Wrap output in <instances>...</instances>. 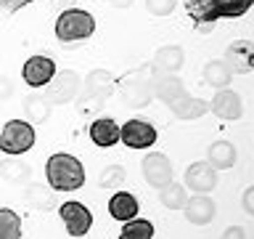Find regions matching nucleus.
<instances>
[{
  "mask_svg": "<svg viewBox=\"0 0 254 239\" xmlns=\"http://www.w3.org/2000/svg\"><path fill=\"white\" fill-rule=\"evenodd\" d=\"M254 0H186V11L201 29L214 27L220 19H236L252 8Z\"/></svg>",
  "mask_w": 254,
  "mask_h": 239,
  "instance_id": "obj_1",
  "label": "nucleus"
},
{
  "mask_svg": "<svg viewBox=\"0 0 254 239\" xmlns=\"http://www.w3.org/2000/svg\"><path fill=\"white\" fill-rule=\"evenodd\" d=\"M45 178L53 191H77L85 186V167L77 157L59 151V154L48 157Z\"/></svg>",
  "mask_w": 254,
  "mask_h": 239,
  "instance_id": "obj_2",
  "label": "nucleus"
},
{
  "mask_svg": "<svg viewBox=\"0 0 254 239\" xmlns=\"http://www.w3.org/2000/svg\"><path fill=\"white\" fill-rule=\"evenodd\" d=\"M95 32V19L82 8H66L56 19V37L64 45H77Z\"/></svg>",
  "mask_w": 254,
  "mask_h": 239,
  "instance_id": "obj_3",
  "label": "nucleus"
},
{
  "mask_svg": "<svg viewBox=\"0 0 254 239\" xmlns=\"http://www.w3.org/2000/svg\"><path fill=\"white\" fill-rule=\"evenodd\" d=\"M35 127L27 120H8L0 130V151L8 157H21L35 146Z\"/></svg>",
  "mask_w": 254,
  "mask_h": 239,
  "instance_id": "obj_4",
  "label": "nucleus"
},
{
  "mask_svg": "<svg viewBox=\"0 0 254 239\" xmlns=\"http://www.w3.org/2000/svg\"><path fill=\"white\" fill-rule=\"evenodd\" d=\"M79 88H82V80H79L77 72H71V69L56 72L53 80L45 85V99L51 104H69L77 99Z\"/></svg>",
  "mask_w": 254,
  "mask_h": 239,
  "instance_id": "obj_5",
  "label": "nucleus"
},
{
  "mask_svg": "<svg viewBox=\"0 0 254 239\" xmlns=\"http://www.w3.org/2000/svg\"><path fill=\"white\" fill-rule=\"evenodd\" d=\"M59 215H61L64 226H66L69 237H85L93 226V213L82 202H77V199H69V202L59 205Z\"/></svg>",
  "mask_w": 254,
  "mask_h": 239,
  "instance_id": "obj_6",
  "label": "nucleus"
},
{
  "mask_svg": "<svg viewBox=\"0 0 254 239\" xmlns=\"http://www.w3.org/2000/svg\"><path fill=\"white\" fill-rule=\"evenodd\" d=\"M119 141L127 149H151L156 143V127L146 120H127L119 125Z\"/></svg>",
  "mask_w": 254,
  "mask_h": 239,
  "instance_id": "obj_7",
  "label": "nucleus"
},
{
  "mask_svg": "<svg viewBox=\"0 0 254 239\" xmlns=\"http://www.w3.org/2000/svg\"><path fill=\"white\" fill-rule=\"evenodd\" d=\"M140 170H143V178L148 181V186L154 189H164L172 181V162L162 151H148L140 162Z\"/></svg>",
  "mask_w": 254,
  "mask_h": 239,
  "instance_id": "obj_8",
  "label": "nucleus"
},
{
  "mask_svg": "<svg viewBox=\"0 0 254 239\" xmlns=\"http://www.w3.org/2000/svg\"><path fill=\"white\" fill-rule=\"evenodd\" d=\"M122 99H125L127 107H135V109H143L151 104L154 93H151V80L146 77V69H138L135 75H130L125 80Z\"/></svg>",
  "mask_w": 254,
  "mask_h": 239,
  "instance_id": "obj_9",
  "label": "nucleus"
},
{
  "mask_svg": "<svg viewBox=\"0 0 254 239\" xmlns=\"http://www.w3.org/2000/svg\"><path fill=\"white\" fill-rule=\"evenodd\" d=\"M53 75H56V61L51 56H32V59H27V64H24V69H21V77L29 88L48 85L53 80Z\"/></svg>",
  "mask_w": 254,
  "mask_h": 239,
  "instance_id": "obj_10",
  "label": "nucleus"
},
{
  "mask_svg": "<svg viewBox=\"0 0 254 239\" xmlns=\"http://www.w3.org/2000/svg\"><path fill=\"white\" fill-rule=\"evenodd\" d=\"M222 61L230 69V75H249L254 72V45L249 40H238V43L228 45Z\"/></svg>",
  "mask_w": 254,
  "mask_h": 239,
  "instance_id": "obj_11",
  "label": "nucleus"
},
{
  "mask_svg": "<svg viewBox=\"0 0 254 239\" xmlns=\"http://www.w3.org/2000/svg\"><path fill=\"white\" fill-rule=\"evenodd\" d=\"M186 186L196 194H209L217 186V170L209 162H190L186 170Z\"/></svg>",
  "mask_w": 254,
  "mask_h": 239,
  "instance_id": "obj_12",
  "label": "nucleus"
},
{
  "mask_svg": "<svg viewBox=\"0 0 254 239\" xmlns=\"http://www.w3.org/2000/svg\"><path fill=\"white\" fill-rule=\"evenodd\" d=\"M183 215H186V221L193 223V226H206V223H212L214 215H217V205H214V199L209 194H196L183 205Z\"/></svg>",
  "mask_w": 254,
  "mask_h": 239,
  "instance_id": "obj_13",
  "label": "nucleus"
},
{
  "mask_svg": "<svg viewBox=\"0 0 254 239\" xmlns=\"http://www.w3.org/2000/svg\"><path fill=\"white\" fill-rule=\"evenodd\" d=\"M151 93L156 96L162 104H175L180 96H186V85L178 75H164V72H154L151 77Z\"/></svg>",
  "mask_w": 254,
  "mask_h": 239,
  "instance_id": "obj_14",
  "label": "nucleus"
},
{
  "mask_svg": "<svg viewBox=\"0 0 254 239\" xmlns=\"http://www.w3.org/2000/svg\"><path fill=\"white\" fill-rule=\"evenodd\" d=\"M209 112L217 115L220 120H238L244 115V101L236 91H228V88H220L214 93V99L209 101Z\"/></svg>",
  "mask_w": 254,
  "mask_h": 239,
  "instance_id": "obj_15",
  "label": "nucleus"
},
{
  "mask_svg": "<svg viewBox=\"0 0 254 239\" xmlns=\"http://www.w3.org/2000/svg\"><path fill=\"white\" fill-rule=\"evenodd\" d=\"M87 133H90V141L101 149H109V146H114V143H119V125L111 117L93 120V125L87 127Z\"/></svg>",
  "mask_w": 254,
  "mask_h": 239,
  "instance_id": "obj_16",
  "label": "nucleus"
},
{
  "mask_svg": "<svg viewBox=\"0 0 254 239\" xmlns=\"http://www.w3.org/2000/svg\"><path fill=\"white\" fill-rule=\"evenodd\" d=\"M186 64V53L180 45H164L154 53V72H164V75H178V69Z\"/></svg>",
  "mask_w": 254,
  "mask_h": 239,
  "instance_id": "obj_17",
  "label": "nucleus"
},
{
  "mask_svg": "<svg viewBox=\"0 0 254 239\" xmlns=\"http://www.w3.org/2000/svg\"><path fill=\"white\" fill-rule=\"evenodd\" d=\"M82 88H85V93H90V96L109 99V96L117 91V80H114V75H111V72H106V69H93L90 75L85 77Z\"/></svg>",
  "mask_w": 254,
  "mask_h": 239,
  "instance_id": "obj_18",
  "label": "nucleus"
},
{
  "mask_svg": "<svg viewBox=\"0 0 254 239\" xmlns=\"http://www.w3.org/2000/svg\"><path fill=\"white\" fill-rule=\"evenodd\" d=\"M170 109H172V115L178 120H198V117H204L206 112H209V101L186 93V96H180L175 104H170Z\"/></svg>",
  "mask_w": 254,
  "mask_h": 239,
  "instance_id": "obj_19",
  "label": "nucleus"
},
{
  "mask_svg": "<svg viewBox=\"0 0 254 239\" xmlns=\"http://www.w3.org/2000/svg\"><path fill=\"white\" fill-rule=\"evenodd\" d=\"M206 162H209L214 170H230L238 159V151L230 141H214L209 149H206Z\"/></svg>",
  "mask_w": 254,
  "mask_h": 239,
  "instance_id": "obj_20",
  "label": "nucleus"
},
{
  "mask_svg": "<svg viewBox=\"0 0 254 239\" xmlns=\"http://www.w3.org/2000/svg\"><path fill=\"white\" fill-rule=\"evenodd\" d=\"M109 215L114 221H130L138 215V199H135L130 191H117L114 197L109 199Z\"/></svg>",
  "mask_w": 254,
  "mask_h": 239,
  "instance_id": "obj_21",
  "label": "nucleus"
},
{
  "mask_svg": "<svg viewBox=\"0 0 254 239\" xmlns=\"http://www.w3.org/2000/svg\"><path fill=\"white\" fill-rule=\"evenodd\" d=\"M24 199H27L29 207L43 210V213L56 207V191L43 186V183H27V189H24Z\"/></svg>",
  "mask_w": 254,
  "mask_h": 239,
  "instance_id": "obj_22",
  "label": "nucleus"
},
{
  "mask_svg": "<svg viewBox=\"0 0 254 239\" xmlns=\"http://www.w3.org/2000/svg\"><path fill=\"white\" fill-rule=\"evenodd\" d=\"M0 178H5L8 183H29L32 167L21 162L19 157H5L0 159Z\"/></svg>",
  "mask_w": 254,
  "mask_h": 239,
  "instance_id": "obj_23",
  "label": "nucleus"
},
{
  "mask_svg": "<svg viewBox=\"0 0 254 239\" xmlns=\"http://www.w3.org/2000/svg\"><path fill=\"white\" fill-rule=\"evenodd\" d=\"M230 80H233V75H230V69L225 67V61L212 59V61L204 64V83L209 88H217V91L220 88H228Z\"/></svg>",
  "mask_w": 254,
  "mask_h": 239,
  "instance_id": "obj_24",
  "label": "nucleus"
},
{
  "mask_svg": "<svg viewBox=\"0 0 254 239\" xmlns=\"http://www.w3.org/2000/svg\"><path fill=\"white\" fill-rule=\"evenodd\" d=\"M24 112H27L29 122H45L53 112V104L40 93H29L27 99H24Z\"/></svg>",
  "mask_w": 254,
  "mask_h": 239,
  "instance_id": "obj_25",
  "label": "nucleus"
},
{
  "mask_svg": "<svg viewBox=\"0 0 254 239\" xmlns=\"http://www.w3.org/2000/svg\"><path fill=\"white\" fill-rule=\"evenodd\" d=\"M119 239H154V223L135 215V218L125 221L122 231H119Z\"/></svg>",
  "mask_w": 254,
  "mask_h": 239,
  "instance_id": "obj_26",
  "label": "nucleus"
},
{
  "mask_svg": "<svg viewBox=\"0 0 254 239\" xmlns=\"http://www.w3.org/2000/svg\"><path fill=\"white\" fill-rule=\"evenodd\" d=\"M159 199H162V205L170 207V210H183V205L188 202V191L183 183L170 181L164 189H159Z\"/></svg>",
  "mask_w": 254,
  "mask_h": 239,
  "instance_id": "obj_27",
  "label": "nucleus"
},
{
  "mask_svg": "<svg viewBox=\"0 0 254 239\" xmlns=\"http://www.w3.org/2000/svg\"><path fill=\"white\" fill-rule=\"evenodd\" d=\"M0 239H21V218L11 207H0Z\"/></svg>",
  "mask_w": 254,
  "mask_h": 239,
  "instance_id": "obj_28",
  "label": "nucleus"
},
{
  "mask_svg": "<svg viewBox=\"0 0 254 239\" xmlns=\"http://www.w3.org/2000/svg\"><path fill=\"white\" fill-rule=\"evenodd\" d=\"M125 181H127V170L122 165H106L98 175V186L101 189H122Z\"/></svg>",
  "mask_w": 254,
  "mask_h": 239,
  "instance_id": "obj_29",
  "label": "nucleus"
},
{
  "mask_svg": "<svg viewBox=\"0 0 254 239\" xmlns=\"http://www.w3.org/2000/svg\"><path fill=\"white\" fill-rule=\"evenodd\" d=\"M101 104H103V99H98V96L82 93V96L77 99V115H82V117L98 115V112H101Z\"/></svg>",
  "mask_w": 254,
  "mask_h": 239,
  "instance_id": "obj_30",
  "label": "nucleus"
},
{
  "mask_svg": "<svg viewBox=\"0 0 254 239\" xmlns=\"http://www.w3.org/2000/svg\"><path fill=\"white\" fill-rule=\"evenodd\" d=\"M178 5V0H146V11L154 16H170Z\"/></svg>",
  "mask_w": 254,
  "mask_h": 239,
  "instance_id": "obj_31",
  "label": "nucleus"
},
{
  "mask_svg": "<svg viewBox=\"0 0 254 239\" xmlns=\"http://www.w3.org/2000/svg\"><path fill=\"white\" fill-rule=\"evenodd\" d=\"M29 3H35V0H0V11L3 13H16L19 8L29 5Z\"/></svg>",
  "mask_w": 254,
  "mask_h": 239,
  "instance_id": "obj_32",
  "label": "nucleus"
},
{
  "mask_svg": "<svg viewBox=\"0 0 254 239\" xmlns=\"http://www.w3.org/2000/svg\"><path fill=\"white\" fill-rule=\"evenodd\" d=\"M241 205H244V213H246V215H254V186H249V189L244 191Z\"/></svg>",
  "mask_w": 254,
  "mask_h": 239,
  "instance_id": "obj_33",
  "label": "nucleus"
},
{
  "mask_svg": "<svg viewBox=\"0 0 254 239\" xmlns=\"http://www.w3.org/2000/svg\"><path fill=\"white\" fill-rule=\"evenodd\" d=\"M11 96H13V83H11V77L0 75V101L11 99Z\"/></svg>",
  "mask_w": 254,
  "mask_h": 239,
  "instance_id": "obj_34",
  "label": "nucleus"
},
{
  "mask_svg": "<svg viewBox=\"0 0 254 239\" xmlns=\"http://www.w3.org/2000/svg\"><path fill=\"white\" fill-rule=\"evenodd\" d=\"M220 239H246V231H244V226H228Z\"/></svg>",
  "mask_w": 254,
  "mask_h": 239,
  "instance_id": "obj_35",
  "label": "nucleus"
},
{
  "mask_svg": "<svg viewBox=\"0 0 254 239\" xmlns=\"http://www.w3.org/2000/svg\"><path fill=\"white\" fill-rule=\"evenodd\" d=\"M109 3L114 5V8H130V5L135 3V0H109Z\"/></svg>",
  "mask_w": 254,
  "mask_h": 239,
  "instance_id": "obj_36",
  "label": "nucleus"
}]
</instances>
